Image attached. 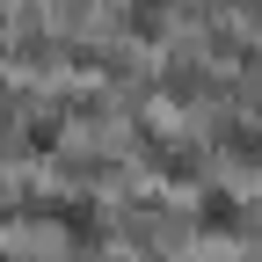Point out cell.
I'll return each instance as SVG.
<instances>
[]
</instances>
